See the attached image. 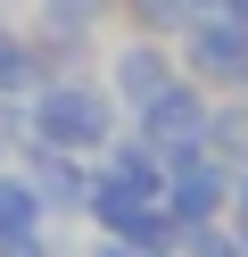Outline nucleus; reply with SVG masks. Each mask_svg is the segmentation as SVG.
Returning a JSON list of instances; mask_svg holds the SVG:
<instances>
[{
	"instance_id": "f257e3e1",
	"label": "nucleus",
	"mask_w": 248,
	"mask_h": 257,
	"mask_svg": "<svg viewBox=\"0 0 248 257\" xmlns=\"http://www.w3.org/2000/svg\"><path fill=\"white\" fill-rule=\"evenodd\" d=\"M116 133H124V108H116V91L99 83V67L42 75V83H33L25 100H17V141H50V150L99 158Z\"/></svg>"
},
{
	"instance_id": "f03ea898",
	"label": "nucleus",
	"mask_w": 248,
	"mask_h": 257,
	"mask_svg": "<svg viewBox=\"0 0 248 257\" xmlns=\"http://www.w3.org/2000/svg\"><path fill=\"white\" fill-rule=\"evenodd\" d=\"M174 75H182V58H174V42H157V34H116V42H99V83L116 91L124 116H141Z\"/></svg>"
},
{
	"instance_id": "7ed1b4c3",
	"label": "nucleus",
	"mask_w": 248,
	"mask_h": 257,
	"mask_svg": "<svg viewBox=\"0 0 248 257\" xmlns=\"http://www.w3.org/2000/svg\"><path fill=\"white\" fill-rule=\"evenodd\" d=\"M207 108H215V91L190 83V75H174V83H165L141 116H124V124H132L157 158H174V150H198V141H207Z\"/></svg>"
},
{
	"instance_id": "20e7f679",
	"label": "nucleus",
	"mask_w": 248,
	"mask_h": 257,
	"mask_svg": "<svg viewBox=\"0 0 248 257\" xmlns=\"http://www.w3.org/2000/svg\"><path fill=\"white\" fill-rule=\"evenodd\" d=\"M17 166H25L33 199L50 207V224H83V207H91V158L50 150V141H17Z\"/></svg>"
},
{
	"instance_id": "39448f33",
	"label": "nucleus",
	"mask_w": 248,
	"mask_h": 257,
	"mask_svg": "<svg viewBox=\"0 0 248 257\" xmlns=\"http://www.w3.org/2000/svg\"><path fill=\"white\" fill-rule=\"evenodd\" d=\"M231 174H240V166H223L207 141H198V150H174V158H165V207H174V224L223 216V207H231Z\"/></svg>"
},
{
	"instance_id": "423d86ee",
	"label": "nucleus",
	"mask_w": 248,
	"mask_h": 257,
	"mask_svg": "<svg viewBox=\"0 0 248 257\" xmlns=\"http://www.w3.org/2000/svg\"><path fill=\"white\" fill-rule=\"evenodd\" d=\"M174 58H182L190 83L248 100V34H231V25H182V34H174Z\"/></svg>"
},
{
	"instance_id": "0eeeda50",
	"label": "nucleus",
	"mask_w": 248,
	"mask_h": 257,
	"mask_svg": "<svg viewBox=\"0 0 248 257\" xmlns=\"http://www.w3.org/2000/svg\"><path fill=\"white\" fill-rule=\"evenodd\" d=\"M25 25H42V34H75V42H99V34L116 25V0H33Z\"/></svg>"
},
{
	"instance_id": "6e6552de",
	"label": "nucleus",
	"mask_w": 248,
	"mask_h": 257,
	"mask_svg": "<svg viewBox=\"0 0 248 257\" xmlns=\"http://www.w3.org/2000/svg\"><path fill=\"white\" fill-rule=\"evenodd\" d=\"M42 50H33V25H9L0 17V100H25L33 83H42Z\"/></svg>"
},
{
	"instance_id": "1a4fd4ad",
	"label": "nucleus",
	"mask_w": 248,
	"mask_h": 257,
	"mask_svg": "<svg viewBox=\"0 0 248 257\" xmlns=\"http://www.w3.org/2000/svg\"><path fill=\"white\" fill-rule=\"evenodd\" d=\"M207 150L223 158V166H248V100L215 91V108H207Z\"/></svg>"
},
{
	"instance_id": "9d476101",
	"label": "nucleus",
	"mask_w": 248,
	"mask_h": 257,
	"mask_svg": "<svg viewBox=\"0 0 248 257\" xmlns=\"http://www.w3.org/2000/svg\"><path fill=\"white\" fill-rule=\"evenodd\" d=\"M33 224H50V207L33 199L25 166H17V158H0V232H33Z\"/></svg>"
},
{
	"instance_id": "9b49d317",
	"label": "nucleus",
	"mask_w": 248,
	"mask_h": 257,
	"mask_svg": "<svg viewBox=\"0 0 248 257\" xmlns=\"http://www.w3.org/2000/svg\"><path fill=\"white\" fill-rule=\"evenodd\" d=\"M116 17H124V34H157V42H174L182 25H190V0H116Z\"/></svg>"
},
{
	"instance_id": "f8f14e48",
	"label": "nucleus",
	"mask_w": 248,
	"mask_h": 257,
	"mask_svg": "<svg viewBox=\"0 0 248 257\" xmlns=\"http://www.w3.org/2000/svg\"><path fill=\"white\" fill-rule=\"evenodd\" d=\"M0 257H66V224H33V232H0Z\"/></svg>"
},
{
	"instance_id": "ddd939ff",
	"label": "nucleus",
	"mask_w": 248,
	"mask_h": 257,
	"mask_svg": "<svg viewBox=\"0 0 248 257\" xmlns=\"http://www.w3.org/2000/svg\"><path fill=\"white\" fill-rule=\"evenodd\" d=\"M75 257H157V249H141V240H124V232H91V224H83Z\"/></svg>"
},
{
	"instance_id": "4468645a",
	"label": "nucleus",
	"mask_w": 248,
	"mask_h": 257,
	"mask_svg": "<svg viewBox=\"0 0 248 257\" xmlns=\"http://www.w3.org/2000/svg\"><path fill=\"white\" fill-rule=\"evenodd\" d=\"M190 25H231V34H248V0H190Z\"/></svg>"
},
{
	"instance_id": "2eb2a0df",
	"label": "nucleus",
	"mask_w": 248,
	"mask_h": 257,
	"mask_svg": "<svg viewBox=\"0 0 248 257\" xmlns=\"http://www.w3.org/2000/svg\"><path fill=\"white\" fill-rule=\"evenodd\" d=\"M223 224H231V232H240V249H248V166L231 174V207H223Z\"/></svg>"
},
{
	"instance_id": "dca6fc26",
	"label": "nucleus",
	"mask_w": 248,
	"mask_h": 257,
	"mask_svg": "<svg viewBox=\"0 0 248 257\" xmlns=\"http://www.w3.org/2000/svg\"><path fill=\"white\" fill-rule=\"evenodd\" d=\"M0 158H17V100H0Z\"/></svg>"
}]
</instances>
